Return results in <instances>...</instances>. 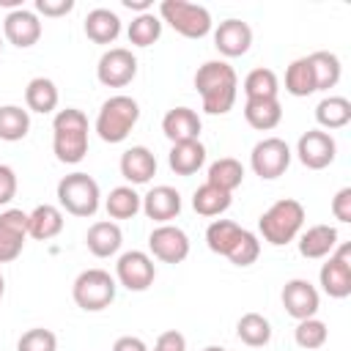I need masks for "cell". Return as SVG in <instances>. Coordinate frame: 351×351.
I'll use <instances>...</instances> for the list:
<instances>
[{
	"mask_svg": "<svg viewBox=\"0 0 351 351\" xmlns=\"http://www.w3.org/2000/svg\"><path fill=\"white\" fill-rule=\"evenodd\" d=\"M195 88H197L203 110L208 115H225V112H230V107L236 101L239 77H236L233 66H228L225 60H206L195 71Z\"/></svg>",
	"mask_w": 351,
	"mask_h": 351,
	"instance_id": "obj_1",
	"label": "cell"
},
{
	"mask_svg": "<svg viewBox=\"0 0 351 351\" xmlns=\"http://www.w3.org/2000/svg\"><path fill=\"white\" fill-rule=\"evenodd\" d=\"M52 151L58 162L77 165L88 154V118L77 107H66L52 121Z\"/></svg>",
	"mask_w": 351,
	"mask_h": 351,
	"instance_id": "obj_2",
	"label": "cell"
},
{
	"mask_svg": "<svg viewBox=\"0 0 351 351\" xmlns=\"http://www.w3.org/2000/svg\"><path fill=\"white\" fill-rule=\"evenodd\" d=\"M302 225H304V206L293 197H282V200L271 203L258 219L261 236L271 247H282V244L293 241L299 236Z\"/></svg>",
	"mask_w": 351,
	"mask_h": 351,
	"instance_id": "obj_3",
	"label": "cell"
},
{
	"mask_svg": "<svg viewBox=\"0 0 351 351\" xmlns=\"http://www.w3.org/2000/svg\"><path fill=\"white\" fill-rule=\"evenodd\" d=\"M140 118V104L132 96H110L96 115V134L104 143H123Z\"/></svg>",
	"mask_w": 351,
	"mask_h": 351,
	"instance_id": "obj_4",
	"label": "cell"
},
{
	"mask_svg": "<svg viewBox=\"0 0 351 351\" xmlns=\"http://www.w3.org/2000/svg\"><path fill=\"white\" fill-rule=\"evenodd\" d=\"M58 203L71 217H93L101 203L99 184L88 173H69L58 181Z\"/></svg>",
	"mask_w": 351,
	"mask_h": 351,
	"instance_id": "obj_5",
	"label": "cell"
},
{
	"mask_svg": "<svg viewBox=\"0 0 351 351\" xmlns=\"http://www.w3.org/2000/svg\"><path fill=\"white\" fill-rule=\"evenodd\" d=\"M159 19L167 22L184 38H203L211 33V25H214L206 5L186 3V0H162L159 3Z\"/></svg>",
	"mask_w": 351,
	"mask_h": 351,
	"instance_id": "obj_6",
	"label": "cell"
},
{
	"mask_svg": "<svg viewBox=\"0 0 351 351\" xmlns=\"http://www.w3.org/2000/svg\"><path fill=\"white\" fill-rule=\"evenodd\" d=\"M71 296H74L77 307H82L85 313H99L112 304L115 280L104 269H85L77 274V280L71 285Z\"/></svg>",
	"mask_w": 351,
	"mask_h": 351,
	"instance_id": "obj_7",
	"label": "cell"
},
{
	"mask_svg": "<svg viewBox=\"0 0 351 351\" xmlns=\"http://www.w3.org/2000/svg\"><path fill=\"white\" fill-rule=\"evenodd\" d=\"M250 165H252L255 176H261L266 181L280 178L291 165V148L282 137H263L261 143H255V148L250 154Z\"/></svg>",
	"mask_w": 351,
	"mask_h": 351,
	"instance_id": "obj_8",
	"label": "cell"
},
{
	"mask_svg": "<svg viewBox=\"0 0 351 351\" xmlns=\"http://www.w3.org/2000/svg\"><path fill=\"white\" fill-rule=\"evenodd\" d=\"M318 280H321V288L326 296H332V299L351 296V247L348 244L337 247L329 255V261L318 271Z\"/></svg>",
	"mask_w": 351,
	"mask_h": 351,
	"instance_id": "obj_9",
	"label": "cell"
},
{
	"mask_svg": "<svg viewBox=\"0 0 351 351\" xmlns=\"http://www.w3.org/2000/svg\"><path fill=\"white\" fill-rule=\"evenodd\" d=\"M134 74H137V58L126 47H112L99 58L96 77L107 88H123L134 80Z\"/></svg>",
	"mask_w": 351,
	"mask_h": 351,
	"instance_id": "obj_10",
	"label": "cell"
},
{
	"mask_svg": "<svg viewBox=\"0 0 351 351\" xmlns=\"http://www.w3.org/2000/svg\"><path fill=\"white\" fill-rule=\"evenodd\" d=\"M115 277L126 291H145L151 288L154 277H156V266L151 261L148 252L143 250H129L118 258L115 263Z\"/></svg>",
	"mask_w": 351,
	"mask_h": 351,
	"instance_id": "obj_11",
	"label": "cell"
},
{
	"mask_svg": "<svg viewBox=\"0 0 351 351\" xmlns=\"http://www.w3.org/2000/svg\"><path fill=\"white\" fill-rule=\"evenodd\" d=\"M335 154H337V143L329 132L324 129H307L299 143H296V156L304 167L310 170H324L335 162Z\"/></svg>",
	"mask_w": 351,
	"mask_h": 351,
	"instance_id": "obj_12",
	"label": "cell"
},
{
	"mask_svg": "<svg viewBox=\"0 0 351 351\" xmlns=\"http://www.w3.org/2000/svg\"><path fill=\"white\" fill-rule=\"evenodd\" d=\"M148 250L162 263H181L189 255V236L176 225H159L148 236Z\"/></svg>",
	"mask_w": 351,
	"mask_h": 351,
	"instance_id": "obj_13",
	"label": "cell"
},
{
	"mask_svg": "<svg viewBox=\"0 0 351 351\" xmlns=\"http://www.w3.org/2000/svg\"><path fill=\"white\" fill-rule=\"evenodd\" d=\"M27 239V214L22 208H5L0 214V263H11L22 255Z\"/></svg>",
	"mask_w": 351,
	"mask_h": 351,
	"instance_id": "obj_14",
	"label": "cell"
},
{
	"mask_svg": "<svg viewBox=\"0 0 351 351\" xmlns=\"http://www.w3.org/2000/svg\"><path fill=\"white\" fill-rule=\"evenodd\" d=\"M318 304H321V296H318V291L310 280L296 277V280H288L282 285V307L291 318H296V321L315 318Z\"/></svg>",
	"mask_w": 351,
	"mask_h": 351,
	"instance_id": "obj_15",
	"label": "cell"
},
{
	"mask_svg": "<svg viewBox=\"0 0 351 351\" xmlns=\"http://www.w3.org/2000/svg\"><path fill=\"white\" fill-rule=\"evenodd\" d=\"M3 33L5 38L19 47V49H27L33 47L38 38H41V22L33 11L27 8H16V11H8L5 19H3Z\"/></svg>",
	"mask_w": 351,
	"mask_h": 351,
	"instance_id": "obj_16",
	"label": "cell"
},
{
	"mask_svg": "<svg viewBox=\"0 0 351 351\" xmlns=\"http://www.w3.org/2000/svg\"><path fill=\"white\" fill-rule=\"evenodd\" d=\"M214 47L225 58H239L252 47V27L241 19H225L214 30Z\"/></svg>",
	"mask_w": 351,
	"mask_h": 351,
	"instance_id": "obj_17",
	"label": "cell"
},
{
	"mask_svg": "<svg viewBox=\"0 0 351 351\" xmlns=\"http://www.w3.org/2000/svg\"><path fill=\"white\" fill-rule=\"evenodd\" d=\"M143 211L148 219L159 222V225H167L170 219H176L181 214V195L178 189L167 186V184H159L154 189H148V195L143 197Z\"/></svg>",
	"mask_w": 351,
	"mask_h": 351,
	"instance_id": "obj_18",
	"label": "cell"
},
{
	"mask_svg": "<svg viewBox=\"0 0 351 351\" xmlns=\"http://www.w3.org/2000/svg\"><path fill=\"white\" fill-rule=\"evenodd\" d=\"M200 115L192 107H173L165 112L162 118V132L170 143H186V140H197L200 137Z\"/></svg>",
	"mask_w": 351,
	"mask_h": 351,
	"instance_id": "obj_19",
	"label": "cell"
},
{
	"mask_svg": "<svg viewBox=\"0 0 351 351\" xmlns=\"http://www.w3.org/2000/svg\"><path fill=\"white\" fill-rule=\"evenodd\" d=\"M121 176L129 184H148L156 176V156L145 145H132L121 154Z\"/></svg>",
	"mask_w": 351,
	"mask_h": 351,
	"instance_id": "obj_20",
	"label": "cell"
},
{
	"mask_svg": "<svg viewBox=\"0 0 351 351\" xmlns=\"http://www.w3.org/2000/svg\"><path fill=\"white\" fill-rule=\"evenodd\" d=\"M85 244L88 250L96 255V258H110L121 250L123 244V233L118 228V222L112 219H101V222H93L85 233Z\"/></svg>",
	"mask_w": 351,
	"mask_h": 351,
	"instance_id": "obj_21",
	"label": "cell"
},
{
	"mask_svg": "<svg viewBox=\"0 0 351 351\" xmlns=\"http://www.w3.org/2000/svg\"><path fill=\"white\" fill-rule=\"evenodd\" d=\"M206 162V145L200 140H186V143H173L167 154V165L176 176H192L203 167Z\"/></svg>",
	"mask_w": 351,
	"mask_h": 351,
	"instance_id": "obj_22",
	"label": "cell"
},
{
	"mask_svg": "<svg viewBox=\"0 0 351 351\" xmlns=\"http://www.w3.org/2000/svg\"><path fill=\"white\" fill-rule=\"evenodd\" d=\"M337 247V228L332 225H313L299 236V252L310 261L332 255Z\"/></svg>",
	"mask_w": 351,
	"mask_h": 351,
	"instance_id": "obj_23",
	"label": "cell"
},
{
	"mask_svg": "<svg viewBox=\"0 0 351 351\" xmlns=\"http://www.w3.org/2000/svg\"><path fill=\"white\" fill-rule=\"evenodd\" d=\"M63 230V211L52 203H41L27 214V236L47 241Z\"/></svg>",
	"mask_w": 351,
	"mask_h": 351,
	"instance_id": "obj_24",
	"label": "cell"
},
{
	"mask_svg": "<svg viewBox=\"0 0 351 351\" xmlns=\"http://www.w3.org/2000/svg\"><path fill=\"white\" fill-rule=\"evenodd\" d=\"M121 33V16L110 8H93L85 16V36L93 44H112Z\"/></svg>",
	"mask_w": 351,
	"mask_h": 351,
	"instance_id": "obj_25",
	"label": "cell"
},
{
	"mask_svg": "<svg viewBox=\"0 0 351 351\" xmlns=\"http://www.w3.org/2000/svg\"><path fill=\"white\" fill-rule=\"evenodd\" d=\"M244 121L258 129L269 132L282 121V104L280 99H247L244 101Z\"/></svg>",
	"mask_w": 351,
	"mask_h": 351,
	"instance_id": "obj_26",
	"label": "cell"
},
{
	"mask_svg": "<svg viewBox=\"0 0 351 351\" xmlns=\"http://www.w3.org/2000/svg\"><path fill=\"white\" fill-rule=\"evenodd\" d=\"M58 99H60L58 88L49 77H33L25 88V104L30 112H41V115L52 112L58 107Z\"/></svg>",
	"mask_w": 351,
	"mask_h": 351,
	"instance_id": "obj_27",
	"label": "cell"
},
{
	"mask_svg": "<svg viewBox=\"0 0 351 351\" xmlns=\"http://www.w3.org/2000/svg\"><path fill=\"white\" fill-rule=\"evenodd\" d=\"M241 181H244V167H241L239 159H233V156H222V159H217V162L208 165L206 184L219 186V189H225V192L233 195V189H239Z\"/></svg>",
	"mask_w": 351,
	"mask_h": 351,
	"instance_id": "obj_28",
	"label": "cell"
},
{
	"mask_svg": "<svg viewBox=\"0 0 351 351\" xmlns=\"http://www.w3.org/2000/svg\"><path fill=\"white\" fill-rule=\"evenodd\" d=\"M230 203H233V195L219 189V186H211V184L197 186L195 195H192V208L200 217H219L230 208Z\"/></svg>",
	"mask_w": 351,
	"mask_h": 351,
	"instance_id": "obj_29",
	"label": "cell"
},
{
	"mask_svg": "<svg viewBox=\"0 0 351 351\" xmlns=\"http://www.w3.org/2000/svg\"><path fill=\"white\" fill-rule=\"evenodd\" d=\"M310 66H313V77H315V90H329L340 82V58L335 52H326V49H318L313 55H307Z\"/></svg>",
	"mask_w": 351,
	"mask_h": 351,
	"instance_id": "obj_30",
	"label": "cell"
},
{
	"mask_svg": "<svg viewBox=\"0 0 351 351\" xmlns=\"http://www.w3.org/2000/svg\"><path fill=\"white\" fill-rule=\"evenodd\" d=\"M315 121L321 129H343L351 121V101L346 96H324L315 107Z\"/></svg>",
	"mask_w": 351,
	"mask_h": 351,
	"instance_id": "obj_31",
	"label": "cell"
},
{
	"mask_svg": "<svg viewBox=\"0 0 351 351\" xmlns=\"http://www.w3.org/2000/svg\"><path fill=\"white\" fill-rule=\"evenodd\" d=\"M236 335L244 346H252V348H261L271 340V324L269 318H263L261 313H244L236 324Z\"/></svg>",
	"mask_w": 351,
	"mask_h": 351,
	"instance_id": "obj_32",
	"label": "cell"
},
{
	"mask_svg": "<svg viewBox=\"0 0 351 351\" xmlns=\"http://www.w3.org/2000/svg\"><path fill=\"white\" fill-rule=\"evenodd\" d=\"M104 208L112 219H132L143 208V197L132 186H115V189H110Z\"/></svg>",
	"mask_w": 351,
	"mask_h": 351,
	"instance_id": "obj_33",
	"label": "cell"
},
{
	"mask_svg": "<svg viewBox=\"0 0 351 351\" xmlns=\"http://www.w3.org/2000/svg\"><path fill=\"white\" fill-rule=\"evenodd\" d=\"M30 129V115L27 110L16 107V104H3L0 107V140L5 143H16L25 140Z\"/></svg>",
	"mask_w": 351,
	"mask_h": 351,
	"instance_id": "obj_34",
	"label": "cell"
},
{
	"mask_svg": "<svg viewBox=\"0 0 351 351\" xmlns=\"http://www.w3.org/2000/svg\"><path fill=\"white\" fill-rule=\"evenodd\" d=\"M241 225H236L233 219H214L208 228H206V244L211 252L217 255H228L230 247L236 244V239L241 236Z\"/></svg>",
	"mask_w": 351,
	"mask_h": 351,
	"instance_id": "obj_35",
	"label": "cell"
},
{
	"mask_svg": "<svg viewBox=\"0 0 351 351\" xmlns=\"http://www.w3.org/2000/svg\"><path fill=\"white\" fill-rule=\"evenodd\" d=\"M129 44L134 47H151L154 41H159L162 36V19L154 14V11H145V14H137L132 22H129Z\"/></svg>",
	"mask_w": 351,
	"mask_h": 351,
	"instance_id": "obj_36",
	"label": "cell"
},
{
	"mask_svg": "<svg viewBox=\"0 0 351 351\" xmlns=\"http://www.w3.org/2000/svg\"><path fill=\"white\" fill-rule=\"evenodd\" d=\"M285 90L291 96H299V99L315 93V77H313V66L307 58H296L285 69Z\"/></svg>",
	"mask_w": 351,
	"mask_h": 351,
	"instance_id": "obj_37",
	"label": "cell"
},
{
	"mask_svg": "<svg viewBox=\"0 0 351 351\" xmlns=\"http://www.w3.org/2000/svg\"><path fill=\"white\" fill-rule=\"evenodd\" d=\"M280 90V80L271 69H252L244 77V96L247 99H277Z\"/></svg>",
	"mask_w": 351,
	"mask_h": 351,
	"instance_id": "obj_38",
	"label": "cell"
},
{
	"mask_svg": "<svg viewBox=\"0 0 351 351\" xmlns=\"http://www.w3.org/2000/svg\"><path fill=\"white\" fill-rule=\"evenodd\" d=\"M326 337H329V329H326V324L318 321V318H304V321H299L296 329H293L296 346H299V348H307V351L321 348V346L326 343Z\"/></svg>",
	"mask_w": 351,
	"mask_h": 351,
	"instance_id": "obj_39",
	"label": "cell"
},
{
	"mask_svg": "<svg viewBox=\"0 0 351 351\" xmlns=\"http://www.w3.org/2000/svg\"><path fill=\"white\" fill-rule=\"evenodd\" d=\"M258 255H261V241H258V236L255 233H250V230H241V236L236 239V244L230 247V252L225 255L233 266H252L255 261H258Z\"/></svg>",
	"mask_w": 351,
	"mask_h": 351,
	"instance_id": "obj_40",
	"label": "cell"
},
{
	"mask_svg": "<svg viewBox=\"0 0 351 351\" xmlns=\"http://www.w3.org/2000/svg\"><path fill=\"white\" fill-rule=\"evenodd\" d=\"M55 348H58V337H55V332H49L44 326L27 329L16 340V351H55Z\"/></svg>",
	"mask_w": 351,
	"mask_h": 351,
	"instance_id": "obj_41",
	"label": "cell"
},
{
	"mask_svg": "<svg viewBox=\"0 0 351 351\" xmlns=\"http://www.w3.org/2000/svg\"><path fill=\"white\" fill-rule=\"evenodd\" d=\"M332 214L340 222H351V186L337 189V195L332 197Z\"/></svg>",
	"mask_w": 351,
	"mask_h": 351,
	"instance_id": "obj_42",
	"label": "cell"
},
{
	"mask_svg": "<svg viewBox=\"0 0 351 351\" xmlns=\"http://www.w3.org/2000/svg\"><path fill=\"white\" fill-rule=\"evenodd\" d=\"M16 195V173L8 165H0V206L11 203Z\"/></svg>",
	"mask_w": 351,
	"mask_h": 351,
	"instance_id": "obj_43",
	"label": "cell"
},
{
	"mask_svg": "<svg viewBox=\"0 0 351 351\" xmlns=\"http://www.w3.org/2000/svg\"><path fill=\"white\" fill-rule=\"evenodd\" d=\"M154 351H186V337L176 329H167L156 337L154 343Z\"/></svg>",
	"mask_w": 351,
	"mask_h": 351,
	"instance_id": "obj_44",
	"label": "cell"
},
{
	"mask_svg": "<svg viewBox=\"0 0 351 351\" xmlns=\"http://www.w3.org/2000/svg\"><path fill=\"white\" fill-rule=\"evenodd\" d=\"M74 8V0H36V11L44 16H66Z\"/></svg>",
	"mask_w": 351,
	"mask_h": 351,
	"instance_id": "obj_45",
	"label": "cell"
},
{
	"mask_svg": "<svg viewBox=\"0 0 351 351\" xmlns=\"http://www.w3.org/2000/svg\"><path fill=\"white\" fill-rule=\"evenodd\" d=\"M112 351H148L145 340L143 337H134V335H123L112 343Z\"/></svg>",
	"mask_w": 351,
	"mask_h": 351,
	"instance_id": "obj_46",
	"label": "cell"
},
{
	"mask_svg": "<svg viewBox=\"0 0 351 351\" xmlns=\"http://www.w3.org/2000/svg\"><path fill=\"white\" fill-rule=\"evenodd\" d=\"M123 8L137 11V14H145V11H151V0H123Z\"/></svg>",
	"mask_w": 351,
	"mask_h": 351,
	"instance_id": "obj_47",
	"label": "cell"
},
{
	"mask_svg": "<svg viewBox=\"0 0 351 351\" xmlns=\"http://www.w3.org/2000/svg\"><path fill=\"white\" fill-rule=\"evenodd\" d=\"M0 5H8V8H22V0H0Z\"/></svg>",
	"mask_w": 351,
	"mask_h": 351,
	"instance_id": "obj_48",
	"label": "cell"
},
{
	"mask_svg": "<svg viewBox=\"0 0 351 351\" xmlns=\"http://www.w3.org/2000/svg\"><path fill=\"white\" fill-rule=\"evenodd\" d=\"M3 293H5V280H3V274H0V299H3Z\"/></svg>",
	"mask_w": 351,
	"mask_h": 351,
	"instance_id": "obj_49",
	"label": "cell"
},
{
	"mask_svg": "<svg viewBox=\"0 0 351 351\" xmlns=\"http://www.w3.org/2000/svg\"><path fill=\"white\" fill-rule=\"evenodd\" d=\"M203 351H225V348H222V346H206Z\"/></svg>",
	"mask_w": 351,
	"mask_h": 351,
	"instance_id": "obj_50",
	"label": "cell"
},
{
	"mask_svg": "<svg viewBox=\"0 0 351 351\" xmlns=\"http://www.w3.org/2000/svg\"><path fill=\"white\" fill-rule=\"evenodd\" d=\"M0 49H3V38H0Z\"/></svg>",
	"mask_w": 351,
	"mask_h": 351,
	"instance_id": "obj_51",
	"label": "cell"
}]
</instances>
